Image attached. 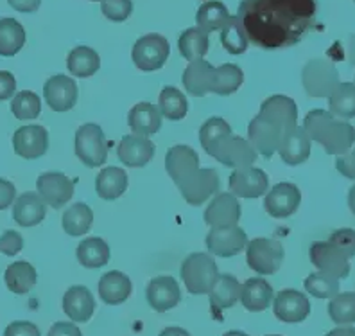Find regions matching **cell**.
I'll return each instance as SVG.
<instances>
[{
  "instance_id": "cell-1",
  "label": "cell",
  "mask_w": 355,
  "mask_h": 336,
  "mask_svg": "<svg viewBox=\"0 0 355 336\" xmlns=\"http://www.w3.org/2000/svg\"><path fill=\"white\" fill-rule=\"evenodd\" d=\"M316 0H243L237 18L250 44L266 51L300 44L316 26Z\"/></svg>"
},
{
  "instance_id": "cell-2",
  "label": "cell",
  "mask_w": 355,
  "mask_h": 336,
  "mask_svg": "<svg viewBox=\"0 0 355 336\" xmlns=\"http://www.w3.org/2000/svg\"><path fill=\"white\" fill-rule=\"evenodd\" d=\"M305 133L329 155H343L354 146L355 128L345 119L334 117L330 112L316 108L304 119Z\"/></svg>"
},
{
  "instance_id": "cell-3",
  "label": "cell",
  "mask_w": 355,
  "mask_h": 336,
  "mask_svg": "<svg viewBox=\"0 0 355 336\" xmlns=\"http://www.w3.org/2000/svg\"><path fill=\"white\" fill-rule=\"evenodd\" d=\"M182 280L192 295H208L216 283L219 270L210 253H191L182 264Z\"/></svg>"
},
{
  "instance_id": "cell-4",
  "label": "cell",
  "mask_w": 355,
  "mask_h": 336,
  "mask_svg": "<svg viewBox=\"0 0 355 336\" xmlns=\"http://www.w3.org/2000/svg\"><path fill=\"white\" fill-rule=\"evenodd\" d=\"M302 83L307 96L325 99L339 85V72L332 61L325 58H314L307 61L302 70Z\"/></svg>"
},
{
  "instance_id": "cell-5",
  "label": "cell",
  "mask_w": 355,
  "mask_h": 336,
  "mask_svg": "<svg viewBox=\"0 0 355 336\" xmlns=\"http://www.w3.org/2000/svg\"><path fill=\"white\" fill-rule=\"evenodd\" d=\"M76 155L87 167H99L106 162L108 142L99 124L87 122L76 131Z\"/></svg>"
},
{
  "instance_id": "cell-6",
  "label": "cell",
  "mask_w": 355,
  "mask_h": 336,
  "mask_svg": "<svg viewBox=\"0 0 355 336\" xmlns=\"http://www.w3.org/2000/svg\"><path fill=\"white\" fill-rule=\"evenodd\" d=\"M284 246L280 241L268 237H255L246 244L248 267L260 275H273L280 270L284 262Z\"/></svg>"
},
{
  "instance_id": "cell-7",
  "label": "cell",
  "mask_w": 355,
  "mask_h": 336,
  "mask_svg": "<svg viewBox=\"0 0 355 336\" xmlns=\"http://www.w3.org/2000/svg\"><path fill=\"white\" fill-rule=\"evenodd\" d=\"M171 45L167 38L162 35H146L135 42L131 58H133L135 67L142 72H155L165 65V61L169 60Z\"/></svg>"
},
{
  "instance_id": "cell-8",
  "label": "cell",
  "mask_w": 355,
  "mask_h": 336,
  "mask_svg": "<svg viewBox=\"0 0 355 336\" xmlns=\"http://www.w3.org/2000/svg\"><path fill=\"white\" fill-rule=\"evenodd\" d=\"M210 157H214L217 162L225 164V166L241 169V167L253 166L259 155H257L253 146L246 139L230 133L225 139L219 140V144L210 151Z\"/></svg>"
},
{
  "instance_id": "cell-9",
  "label": "cell",
  "mask_w": 355,
  "mask_h": 336,
  "mask_svg": "<svg viewBox=\"0 0 355 336\" xmlns=\"http://www.w3.org/2000/svg\"><path fill=\"white\" fill-rule=\"evenodd\" d=\"M311 262L320 271L332 275L336 279H345L350 275V259L329 241H316L309 250Z\"/></svg>"
},
{
  "instance_id": "cell-10",
  "label": "cell",
  "mask_w": 355,
  "mask_h": 336,
  "mask_svg": "<svg viewBox=\"0 0 355 336\" xmlns=\"http://www.w3.org/2000/svg\"><path fill=\"white\" fill-rule=\"evenodd\" d=\"M286 130L287 128L259 114L252 119L250 126H248V142L253 146L257 153L264 155L266 158H271L278 151V144H280L282 135Z\"/></svg>"
},
{
  "instance_id": "cell-11",
  "label": "cell",
  "mask_w": 355,
  "mask_h": 336,
  "mask_svg": "<svg viewBox=\"0 0 355 336\" xmlns=\"http://www.w3.org/2000/svg\"><path fill=\"white\" fill-rule=\"evenodd\" d=\"M187 203L198 207L219 191V175L212 167H200L185 183L178 185Z\"/></svg>"
},
{
  "instance_id": "cell-12",
  "label": "cell",
  "mask_w": 355,
  "mask_h": 336,
  "mask_svg": "<svg viewBox=\"0 0 355 336\" xmlns=\"http://www.w3.org/2000/svg\"><path fill=\"white\" fill-rule=\"evenodd\" d=\"M40 198L52 209H61L70 198L74 196V180H70L65 173L51 171L44 173L36 180Z\"/></svg>"
},
{
  "instance_id": "cell-13",
  "label": "cell",
  "mask_w": 355,
  "mask_h": 336,
  "mask_svg": "<svg viewBox=\"0 0 355 336\" xmlns=\"http://www.w3.org/2000/svg\"><path fill=\"white\" fill-rule=\"evenodd\" d=\"M246 232L237 225L230 227H214L207 234V249L212 255L219 258H234L241 250L246 249Z\"/></svg>"
},
{
  "instance_id": "cell-14",
  "label": "cell",
  "mask_w": 355,
  "mask_h": 336,
  "mask_svg": "<svg viewBox=\"0 0 355 336\" xmlns=\"http://www.w3.org/2000/svg\"><path fill=\"white\" fill-rule=\"evenodd\" d=\"M230 191L237 198H246V200H255L268 191L269 178L264 171L259 167L248 166L235 169L228 180Z\"/></svg>"
},
{
  "instance_id": "cell-15",
  "label": "cell",
  "mask_w": 355,
  "mask_h": 336,
  "mask_svg": "<svg viewBox=\"0 0 355 336\" xmlns=\"http://www.w3.org/2000/svg\"><path fill=\"white\" fill-rule=\"evenodd\" d=\"M273 311L282 322H304L311 314V301L298 289H282L273 299Z\"/></svg>"
},
{
  "instance_id": "cell-16",
  "label": "cell",
  "mask_w": 355,
  "mask_h": 336,
  "mask_svg": "<svg viewBox=\"0 0 355 336\" xmlns=\"http://www.w3.org/2000/svg\"><path fill=\"white\" fill-rule=\"evenodd\" d=\"M78 85L72 78L65 74H56L47 79L44 87V97L52 112H69L78 103Z\"/></svg>"
},
{
  "instance_id": "cell-17",
  "label": "cell",
  "mask_w": 355,
  "mask_h": 336,
  "mask_svg": "<svg viewBox=\"0 0 355 336\" xmlns=\"http://www.w3.org/2000/svg\"><path fill=\"white\" fill-rule=\"evenodd\" d=\"M146 299L148 304L158 313L173 310L182 301V289L171 275H158L153 280H149L146 288Z\"/></svg>"
},
{
  "instance_id": "cell-18",
  "label": "cell",
  "mask_w": 355,
  "mask_h": 336,
  "mask_svg": "<svg viewBox=\"0 0 355 336\" xmlns=\"http://www.w3.org/2000/svg\"><path fill=\"white\" fill-rule=\"evenodd\" d=\"M302 203V192L295 183H277L264 198V209L273 218H289Z\"/></svg>"
},
{
  "instance_id": "cell-19",
  "label": "cell",
  "mask_w": 355,
  "mask_h": 336,
  "mask_svg": "<svg viewBox=\"0 0 355 336\" xmlns=\"http://www.w3.org/2000/svg\"><path fill=\"white\" fill-rule=\"evenodd\" d=\"M13 148L18 157L35 160L44 157L49 149V133L40 124L18 128L13 135Z\"/></svg>"
},
{
  "instance_id": "cell-20",
  "label": "cell",
  "mask_w": 355,
  "mask_h": 336,
  "mask_svg": "<svg viewBox=\"0 0 355 336\" xmlns=\"http://www.w3.org/2000/svg\"><path fill=\"white\" fill-rule=\"evenodd\" d=\"M165 169L176 185H182L200 169V157L191 146H173L165 155Z\"/></svg>"
},
{
  "instance_id": "cell-21",
  "label": "cell",
  "mask_w": 355,
  "mask_h": 336,
  "mask_svg": "<svg viewBox=\"0 0 355 336\" xmlns=\"http://www.w3.org/2000/svg\"><path fill=\"white\" fill-rule=\"evenodd\" d=\"M241 214L243 207L239 203L237 196H234L232 192H219L205 210V223L212 228L230 227V225H237Z\"/></svg>"
},
{
  "instance_id": "cell-22",
  "label": "cell",
  "mask_w": 355,
  "mask_h": 336,
  "mask_svg": "<svg viewBox=\"0 0 355 336\" xmlns=\"http://www.w3.org/2000/svg\"><path fill=\"white\" fill-rule=\"evenodd\" d=\"M311 142L309 135L302 126H291L284 131L280 144H278V155L287 166H300L311 157Z\"/></svg>"
},
{
  "instance_id": "cell-23",
  "label": "cell",
  "mask_w": 355,
  "mask_h": 336,
  "mask_svg": "<svg viewBox=\"0 0 355 336\" xmlns=\"http://www.w3.org/2000/svg\"><path fill=\"white\" fill-rule=\"evenodd\" d=\"M156 146L148 137L124 135L119 142L117 157L126 167H144L155 157Z\"/></svg>"
},
{
  "instance_id": "cell-24",
  "label": "cell",
  "mask_w": 355,
  "mask_h": 336,
  "mask_svg": "<svg viewBox=\"0 0 355 336\" xmlns=\"http://www.w3.org/2000/svg\"><path fill=\"white\" fill-rule=\"evenodd\" d=\"M47 203L40 198L38 192L27 191L15 198L13 219L20 227H35L45 219Z\"/></svg>"
},
{
  "instance_id": "cell-25",
  "label": "cell",
  "mask_w": 355,
  "mask_h": 336,
  "mask_svg": "<svg viewBox=\"0 0 355 336\" xmlns=\"http://www.w3.org/2000/svg\"><path fill=\"white\" fill-rule=\"evenodd\" d=\"M63 311L74 322H88L96 313V299L87 286H72L63 295Z\"/></svg>"
},
{
  "instance_id": "cell-26",
  "label": "cell",
  "mask_w": 355,
  "mask_h": 336,
  "mask_svg": "<svg viewBox=\"0 0 355 336\" xmlns=\"http://www.w3.org/2000/svg\"><path fill=\"white\" fill-rule=\"evenodd\" d=\"M241 284L235 279L234 275H217L216 283H214L212 289L208 292V297H210V308H212V313L219 319V313L223 310H228L232 305H235L241 299Z\"/></svg>"
},
{
  "instance_id": "cell-27",
  "label": "cell",
  "mask_w": 355,
  "mask_h": 336,
  "mask_svg": "<svg viewBox=\"0 0 355 336\" xmlns=\"http://www.w3.org/2000/svg\"><path fill=\"white\" fill-rule=\"evenodd\" d=\"M214 72H216V67L210 65L208 61H191L189 67L185 69V72H183V87H185V90L191 96H207L208 92H212Z\"/></svg>"
},
{
  "instance_id": "cell-28",
  "label": "cell",
  "mask_w": 355,
  "mask_h": 336,
  "mask_svg": "<svg viewBox=\"0 0 355 336\" xmlns=\"http://www.w3.org/2000/svg\"><path fill=\"white\" fill-rule=\"evenodd\" d=\"M262 117L269 119V121L277 122L284 128L296 126L298 121V106H296L295 99H291L287 96H271L260 105V112Z\"/></svg>"
},
{
  "instance_id": "cell-29",
  "label": "cell",
  "mask_w": 355,
  "mask_h": 336,
  "mask_svg": "<svg viewBox=\"0 0 355 336\" xmlns=\"http://www.w3.org/2000/svg\"><path fill=\"white\" fill-rule=\"evenodd\" d=\"M275 299L273 288L271 284L268 283L262 277H253V279H248L241 288V299L239 301L243 302V305L248 311H253V313H260V311H266L271 305Z\"/></svg>"
},
{
  "instance_id": "cell-30",
  "label": "cell",
  "mask_w": 355,
  "mask_h": 336,
  "mask_svg": "<svg viewBox=\"0 0 355 336\" xmlns=\"http://www.w3.org/2000/svg\"><path fill=\"white\" fill-rule=\"evenodd\" d=\"M131 279L122 271H106L99 280V297L104 304L119 305L126 302L131 295Z\"/></svg>"
},
{
  "instance_id": "cell-31",
  "label": "cell",
  "mask_w": 355,
  "mask_h": 336,
  "mask_svg": "<svg viewBox=\"0 0 355 336\" xmlns=\"http://www.w3.org/2000/svg\"><path fill=\"white\" fill-rule=\"evenodd\" d=\"M128 124H130L133 135L149 137L162 128V114L158 106L153 103H139L130 110L128 115Z\"/></svg>"
},
{
  "instance_id": "cell-32",
  "label": "cell",
  "mask_w": 355,
  "mask_h": 336,
  "mask_svg": "<svg viewBox=\"0 0 355 336\" xmlns=\"http://www.w3.org/2000/svg\"><path fill=\"white\" fill-rule=\"evenodd\" d=\"M76 255H78V261L81 267L97 270V268H103L108 264L110 258H112V250H110V244L103 237H88V240H83L78 244Z\"/></svg>"
},
{
  "instance_id": "cell-33",
  "label": "cell",
  "mask_w": 355,
  "mask_h": 336,
  "mask_svg": "<svg viewBox=\"0 0 355 336\" xmlns=\"http://www.w3.org/2000/svg\"><path fill=\"white\" fill-rule=\"evenodd\" d=\"M128 189V173L121 167L110 166L101 169L96 178V191L99 198L106 201H113L121 198Z\"/></svg>"
},
{
  "instance_id": "cell-34",
  "label": "cell",
  "mask_w": 355,
  "mask_h": 336,
  "mask_svg": "<svg viewBox=\"0 0 355 336\" xmlns=\"http://www.w3.org/2000/svg\"><path fill=\"white\" fill-rule=\"evenodd\" d=\"M4 280L9 292L24 295V293H29L31 289L35 288L38 274H36L35 267L31 262L17 261L6 268Z\"/></svg>"
},
{
  "instance_id": "cell-35",
  "label": "cell",
  "mask_w": 355,
  "mask_h": 336,
  "mask_svg": "<svg viewBox=\"0 0 355 336\" xmlns=\"http://www.w3.org/2000/svg\"><path fill=\"white\" fill-rule=\"evenodd\" d=\"M67 69L76 78H90L101 69V58L94 49L79 45L70 51L67 58Z\"/></svg>"
},
{
  "instance_id": "cell-36",
  "label": "cell",
  "mask_w": 355,
  "mask_h": 336,
  "mask_svg": "<svg viewBox=\"0 0 355 336\" xmlns=\"http://www.w3.org/2000/svg\"><path fill=\"white\" fill-rule=\"evenodd\" d=\"M26 45V29L15 18H0V56L11 58Z\"/></svg>"
},
{
  "instance_id": "cell-37",
  "label": "cell",
  "mask_w": 355,
  "mask_h": 336,
  "mask_svg": "<svg viewBox=\"0 0 355 336\" xmlns=\"http://www.w3.org/2000/svg\"><path fill=\"white\" fill-rule=\"evenodd\" d=\"M230 11L223 2L219 0H208L196 13V22L198 27L205 33H212V31H221L228 24Z\"/></svg>"
},
{
  "instance_id": "cell-38",
  "label": "cell",
  "mask_w": 355,
  "mask_h": 336,
  "mask_svg": "<svg viewBox=\"0 0 355 336\" xmlns=\"http://www.w3.org/2000/svg\"><path fill=\"white\" fill-rule=\"evenodd\" d=\"M208 47H210L208 33L201 31L200 27H191V29L183 31L178 40L180 54L189 61L203 60L205 54L208 53Z\"/></svg>"
},
{
  "instance_id": "cell-39",
  "label": "cell",
  "mask_w": 355,
  "mask_h": 336,
  "mask_svg": "<svg viewBox=\"0 0 355 336\" xmlns=\"http://www.w3.org/2000/svg\"><path fill=\"white\" fill-rule=\"evenodd\" d=\"M63 230L72 237L85 236L88 230L92 228V223H94V212H92L90 207L87 203H74L72 207L67 209V212H63Z\"/></svg>"
},
{
  "instance_id": "cell-40",
  "label": "cell",
  "mask_w": 355,
  "mask_h": 336,
  "mask_svg": "<svg viewBox=\"0 0 355 336\" xmlns=\"http://www.w3.org/2000/svg\"><path fill=\"white\" fill-rule=\"evenodd\" d=\"M329 112L338 119L355 117V83L345 81L336 87L329 97Z\"/></svg>"
},
{
  "instance_id": "cell-41",
  "label": "cell",
  "mask_w": 355,
  "mask_h": 336,
  "mask_svg": "<svg viewBox=\"0 0 355 336\" xmlns=\"http://www.w3.org/2000/svg\"><path fill=\"white\" fill-rule=\"evenodd\" d=\"M244 74L234 63H225L221 67H216L214 72V87L212 92L217 96H230L243 87Z\"/></svg>"
},
{
  "instance_id": "cell-42",
  "label": "cell",
  "mask_w": 355,
  "mask_h": 336,
  "mask_svg": "<svg viewBox=\"0 0 355 336\" xmlns=\"http://www.w3.org/2000/svg\"><path fill=\"white\" fill-rule=\"evenodd\" d=\"M158 110L169 121H182L189 112V103L182 90L176 87H165L158 97Z\"/></svg>"
},
{
  "instance_id": "cell-43",
  "label": "cell",
  "mask_w": 355,
  "mask_h": 336,
  "mask_svg": "<svg viewBox=\"0 0 355 336\" xmlns=\"http://www.w3.org/2000/svg\"><path fill=\"white\" fill-rule=\"evenodd\" d=\"M221 45L225 47V51H228L234 56H241L248 51L250 40H248L243 24L237 18V15L230 18L228 24L221 29Z\"/></svg>"
},
{
  "instance_id": "cell-44",
  "label": "cell",
  "mask_w": 355,
  "mask_h": 336,
  "mask_svg": "<svg viewBox=\"0 0 355 336\" xmlns=\"http://www.w3.org/2000/svg\"><path fill=\"white\" fill-rule=\"evenodd\" d=\"M329 314L334 324L338 326H350L355 322V293H338L330 299Z\"/></svg>"
},
{
  "instance_id": "cell-45",
  "label": "cell",
  "mask_w": 355,
  "mask_h": 336,
  "mask_svg": "<svg viewBox=\"0 0 355 336\" xmlns=\"http://www.w3.org/2000/svg\"><path fill=\"white\" fill-rule=\"evenodd\" d=\"M304 288L316 299H332L339 293V279L323 271H314L304 280Z\"/></svg>"
},
{
  "instance_id": "cell-46",
  "label": "cell",
  "mask_w": 355,
  "mask_h": 336,
  "mask_svg": "<svg viewBox=\"0 0 355 336\" xmlns=\"http://www.w3.org/2000/svg\"><path fill=\"white\" fill-rule=\"evenodd\" d=\"M232 133V126L223 117H210L203 122L200 130V142L205 151L210 155L214 148L219 144V140L225 139L226 135Z\"/></svg>"
},
{
  "instance_id": "cell-47",
  "label": "cell",
  "mask_w": 355,
  "mask_h": 336,
  "mask_svg": "<svg viewBox=\"0 0 355 336\" xmlns=\"http://www.w3.org/2000/svg\"><path fill=\"white\" fill-rule=\"evenodd\" d=\"M11 112L20 121H33L42 114V101L35 92L22 90L15 94L11 103Z\"/></svg>"
},
{
  "instance_id": "cell-48",
  "label": "cell",
  "mask_w": 355,
  "mask_h": 336,
  "mask_svg": "<svg viewBox=\"0 0 355 336\" xmlns=\"http://www.w3.org/2000/svg\"><path fill=\"white\" fill-rule=\"evenodd\" d=\"M101 11L112 22H124L133 13V2L131 0H103Z\"/></svg>"
},
{
  "instance_id": "cell-49",
  "label": "cell",
  "mask_w": 355,
  "mask_h": 336,
  "mask_svg": "<svg viewBox=\"0 0 355 336\" xmlns=\"http://www.w3.org/2000/svg\"><path fill=\"white\" fill-rule=\"evenodd\" d=\"M329 243H332L336 249L341 250L348 259L355 258V230L354 228H339L332 232L329 237Z\"/></svg>"
},
{
  "instance_id": "cell-50",
  "label": "cell",
  "mask_w": 355,
  "mask_h": 336,
  "mask_svg": "<svg viewBox=\"0 0 355 336\" xmlns=\"http://www.w3.org/2000/svg\"><path fill=\"white\" fill-rule=\"evenodd\" d=\"M24 249V240L20 236V232L17 230H6L2 236H0V252L8 255V258H13L17 255L20 250Z\"/></svg>"
},
{
  "instance_id": "cell-51",
  "label": "cell",
  "mask_w": 355,
  "mask_h": 336,
  "mask_svg": "<svg viewBox=\"0 0 355 336\" xmlns=\"http://www.w3.org/2000/svg\"><path fill=\"white\" fill-rule=\"evenodd\" d=\"M336 169H338L345 178L355 180V148L348 149V151L343 153V155H338V158H336Z\"/></svg>"
},
{
  "instance_id": "cell-52",
  "label": "cell",
  "mask_w": 355,
  "mask_h": 336,
  "mask_svg": "<svg viewBox=\"0 0 355 336\" xmlns=\"http://www.w3.org/2000/svg\"><path fill=\"white\" fill-rule=\"evenodd\" d=\"M4 336H42V333L33 322L17 320V322H11L6 328Z\"/></svg>"
},
{
  "instance_id": "cell-53",
  "label": "cell",
  "mask_w": 355,
  "mask_h": 336,
  "mask_svg": "<svg viewBox=\"0 0 355 336\" xmlns=\"http://www.w3.org/2000/svg\"><path fill=\"white\" fill-rule=\"evenodd\" d=\"M17 92V79L8 70H0V101H8Z\"/></svg>"
},
{
  "instance_id": "cell-54",
  "label": "cell",
  "mask_w": 355,
  "mask_h": 336,
  "mask_svg": "<svg viewBox=\"0 0 355 336\" xmlns=\"http://www.w3.org/2000/svg\"><path fill=\"white\" fill-rule=\"evenodd\" d=\"M17 198V189L9 180L0 178V210L8 209Z\"/></svg>"
},
{
  "instance_id": "cell-55",
  "label": "cell",
  "mask_w": 355,
  "mask_h": 336,
  "mask_svg": "<svg viewBox=\"0 0 355 336\" xmlns=\"http://www.w3.org/2000/svg\"><path fill=\"white\" fill-rule=\"evenodd\" d=\"M47 336H83L81 329L72 322H56L49 329Z\"/></svg>"
},
{
  "instance_id": "cell-56",
  "label": "cell",
  "mask_w": 355,
  "mask_h": 336,
  "mask_svg": "<svg viewBox=\"0 0 355 336\" xmlns=\"http://www.w3.org/2000/svg\"><path fill=\"white\" fill-rule=\"evenodd\" d=\"M8 4L20 13H35L42 6V0H8Z\"/></svg>"
},
{
  "instance_id": "cell-57",
  "label": "cell",
  "mask_w": 355,
  "mask_h": 336,
  "mask_svg": "<svg viewBox=\"0 0 355 336\" xmlns=\"http://www.w3.org/2000/svg\"><path fill=\"white\" fill-rule=\"evenodd\" d=\"M325 336H355V328H336Z\"/></svg>"
},
{
  "instance_id": "cell-58",
  "label": "cell",
  "mask_w": 355,
  "mask_h": 336,
  "mask_svg": "<svg viewBox=\"0 0 355 336\" xmlns=\"http://www.w3.org/2000/svg\"><path fill=\"white\" fill-rule=\"evenodd\" d=\"M160 336H191L182 328H167L160 333Z\"/></svg>"
},
{
  "instance_id": "cell-59",
  "label": "cell",
  "mask_w": 355,
  "mask_h": 336,
  "mask_svg": "<svg viewBox=\"0 0 355 336\" xmlns=\"http://www.w3.org/2000/svg\"><path fill=\"white\" fill-rule=\"evenodd\" d=\"M348 60H350V63H354L355 65V35L350 36V40H348Z\"/></svg>"
},
{
  "instance_id": "cell-60",
  "label": "cell",
  "mask_w": 355,
  "mask_h": 336,
  "mask_svg": "<svg viewBox=\"0 0 355 336\" xmlns=\"http://www.w3.org/2000/svg\"><path fill=\"white\" fill-rule=\"evenodd\" d=\"M348 207H350L352 214L355 216V183L350 187V191H348Z\"/></svg>"
},
{
  "instance_id": "cell-61",
  "label": "cell",
  "mask_w": 355,
  "mask_h": 336,
  "mask_svg": "<svg viewBox=\"0 0 355 336\" xmlns=\"http://www.w3.org/2000/svg\"><path fill=\"white\" fill-rule=\"evenodd\" d=\"M223 336H250V335H246V333H243V331H228V333H225Z\"/></svg>"
},
{
  "instance_id": "cell-62",
  "label": "cell",
  "mask_w": 355,
  "mask_h": 336,
  "mask_svg": "<svg viewBox=\"0 0 355 336\" xmlns=\"http://www.w3.org/2000/svg\"><path fill=\"white\" fill-rule=\"evenodd\" d=\"M92 2H103V0H92Z\"/></svg>"
},
{
  "instance_id": "cell-63",
  "label": "cell",
  "mask_w": 355,
  "mask_h": 336,
  "mask_svg": "<svg viewBox=\"0 0 355 336\" xmlns=\"http://www.w3.org/2000/svg\"><path fill=\"white\" fill-rule=\"evenodd\" d=\"M266 336H282V335H266Z\"/></svg>"
},
{
  "instance_id": "cell-64",
  "label": "cell",
  "mask_w": 355,
  "mask_h": 336,
  "mask_svg": "<svg viewBox=\"0 0 355 336\" xmlns=\"http://www.w3.org/2000/svg\"><path fill=\"white\" fill-rule=\"evenodd\" d=\"M354 2H355V0H354Z\"/></svg>"
}]
</instances>
